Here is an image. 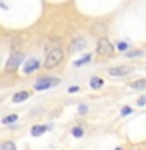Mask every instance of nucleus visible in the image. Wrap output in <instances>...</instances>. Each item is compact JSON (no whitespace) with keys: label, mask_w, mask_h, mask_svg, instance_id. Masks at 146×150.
<instances>
[{"label":"nucleus","mask_w":146,"mask_h":150,"mask_svg":"<svg viewBox=\"0 0 146 150\" xmlns=\"http://www.w3.org/2000/svg\"><path fill=\"white\" fill-rule=\"evenodd\" d=\"M116 150H122V149H121V147H118V149H116Z\"/></svg>","instance_id":"nucleus-24"},{"label":"nucleus","mask_w":146,"mask_h":150,"mask_svg":"<svg viewBox=\"0 0 146 150\" xmlns=\"http://www.w3.org/2000/svg\"><path fill=\"white\" fill-rule=\"evenodd\" d=\"M72 134L75 136V138H82V136H83V130L80 128V127H74V128H72Z\"/></svg>","instance_id":"nucleus-16"},{"label":"nucleus","mask_w":146,"mask_h":150,"mask_svg":"<svg viewBox=\"0 0 146 150\" xmlns=\"http://www.w3.org/2000/svg\"><path fill=\"white\" fill-rule=\"evenodd\" d=\"M89 59H91V55L88 53V55H85L83 58H80L79 61H75V66H83V64H87Z\"/></svg>","instance_id":"nucleus-15"},{"label":"nucleus","mask_w":146,"mask_h":150,"mask_svg":"<svg viewBox=\"0 0 146 150\" xmlns=\"http://www.w3.org/2000/svg\"><path fill=\"white\" fill-rule=\"evenodd\" d=\"M79 91V86H71L69 89H68V92H71V94H72V92H77Z\"/></svg>","instance_id":"nucleus-23"},{"label":"nucleus","mask_w":146,"mask_h":150,"mask_svg":"<svg viewBox=\"0 0 146 150\" xmlns=\"http://www.w3.org/2000/svg\"><path fill=\"white\" fill-rule=\"evenodd\" d=\"M19 47H21V39H19V38H16V39H14V42L11 44V49H13V50H17Z\"/></svg>","instance_id":"nucleus-18"},{"label":"nucleus","mask_w":146,"mask_h":150,"mask_svg":"<svg viewBox=\"0 0 146 150\" xmlns=\"http://www.w3.org/2000/svg\"><path fill=\"white\" fill-rule=\"evenodd\" d=\"M0 150H16V144L13 141H5V142H2Z\"/></svg>","instance_id":"nucleus-13"},{"label":"nucleus","mask_w":146,"mask_h":150,"mask_svg":"<svg viewBox=\"0 0 146 150\" xmlns=\"http://www.w3.org/2000/svg\"><path fill=\"white\" fill-rule=\"evenodd\" d=\"M87 110H88V108L85 106V105H80V106H79V112H80V114H85V112H87Z\"/></svg>","instance_id":"nucleus-22"},{"label":"nucleus","mask_w":146,"mask_h":150,"mask_svg":"<svg viewBox=\"0 0 146 150\" xmlns=\"http://www.w3.org/2000/svg\"><path fill=\"white\" fill-rule=\"evenodd\" d=\"M137 103H138V106H145L146 105V97H140L138 100H137Z\"/></svg>","instance_id":"nucleus-21"},{"label":"nucleus","mask_w":146,"mask_h":150,"mask_svg":"<svg viewBox=\"0 0 146 150\" xmlns=\"http://www.w3.org/2000/svg\"><path fill=\"white\" fill-rule=\"evenodd\" d=\"M63 58H64L63 50H61L60 47H55V49H52L49 53H47L46 61H44V67L46 69H54L63 61Z\"/></svg>","instance_id":"nucleus-1"},{"label":"nucleus","mask_w":146,"mask_h":150,"mask_svg":"<svg viewBox=\"0 0 146 150\" xmlns=\"http://www.w3.org/2000/svg\"><path fill=\"white\" fill-rule=\"evenodd\" d=\"M129 58H134V56H140L141 55V50H132V52H127L126 53Z\"/></svg>","instance_id":"nucleus-17"},{"label":"nucleus","mask_w":146,"mask_h":150,"mask_svg":"<svg viewBox=\"0 0 146 150\" xmlns=\"http://www.w3.org/2000/svg\"><path fill=\"white\" fill-rule=\"evenodd\" d=\"M113 52H115V47H113V44L107 39V38H101V39L97 41L96 53L99 56H105V58H108V56L113 55Z\"/></svg>","instance_id":"nucleus-2"},{"label":"nucleus","mask_w":146,"mask_h":150,"mask_svg":"<svg viewBox=\"0 0 146 150\" xmlns=\"http://www.w3.org/2000/svg\"><path fill=\"white\" fill-rule=\"evenodd\" d=\"M130 88L137 89V91H145V89H146V80L145 78L137 80V81H134V83L130 84Z\"/></svg>","instance_id":"nucleus-11"},{"label":"nucleus","mask_w":146,"mask_h":150,"mask_svg":"<svg viewBox=\"0 0 146 150\" xmlns=\"http://www.w3.org/2000/svg\"><path fill=\"white\" fill-rule=\"evenodd\" d=\"M57 84H60V78H55V77H42V78H39L35 83V89H36V91H46V89L54 88V86H57Z\"/></svg>","instance_id":"nucleus-3"},{"label":"nucleus","mask_w":146,"mask_h":150,"mask_svg":"<svg viewBox=\"0 0 146 150\" xmlns=\"http://www.w3.org/2000/svg\"><path fill=\"white\" fill-rule=\"evenodd\" d=\"M130 72H132V69L127 67V66H118V67H112L108 70V75H112V77H126Z\"/></svg>","instance_id":"nucleus-5"},{"label":"nucleus","mask_w":146,"mask_h":150,"mask_svg":"<svg viewBox=\"0 0 146 150\" xmlns=\"http://www.w3.org/2000/svg\"><path fill=\"white\" fill-rule=\"evenodd\" d=\"M91 33L96 35V36H99V38H104L105 33H107V25L105 23H94L93 28H91Z\"/></svg>","instance_id":"nucleus-7"},{"label":"nucleus","mask_w":146,"mask_h":150,"mask_svg":"<svg viewBox=\"0 0 146 150\" xmlns=\"http://www.w3.org/2000/svg\"><path fill=\"white\" fill-rule=\"evenodd\" d=\"M118 50L126 52L127 50V44H126V42H120V44H118Z\"/></svg>","instance_id":"nucleus-20"},{"label":"nucleus","mask_w":146,"mask_h":150,"mask_svg":"<svg viewBox=\"0 0 146 150\" xmlns=\"http://www.w3.org/2000/svg\"><path fill=\"white\" fill-rule=\"evenodd\" d=\"M22 61H24V55L21 53V52H16V53H13L11 56H9V59L6 61L5 70H6V72H16Z\"/></svg>","instance_id":"nucleus-4"},{"label":"nucleus","mask_w":146,"mask_h":150,"mask_svg":"<svg viewBox=\"0 0 146 150\" xmlns=\"http://www.w3.org/2000/svg\"><path fill=\"white\" fill-rule=\"evenodd\" d=\"M17 120V116L16 114H11V116H5L3 119H2V124H13V122H16Z\"/></svg>","instance_id":"nucleus-14"},{"label":"nucleus","mask_w":146,"mask_h":150,"mask_svg":"<svg viewBox=\"0 0 146 150\" xmlns=\"http://www.w3.org/2000/svg\"><path fill=\"white\" fill-rule=\"evenodd\" d=\"M130 112H132L130 106H124V108H122V110H121V116H129Z\"/></svg>","instance_id":"nucleus-19"},{"label":"nucleus","mask_w":146,"mask_h":150,"mask_svg":"<svg viewBox=\"0 0 146 150\" xmlns=\"http://www.w3.org/2000/svg\"><path fill=\"white\" fill-rule=\"evenodd\" d=\"M85 47H87V41H85L83 38H75V39L71 42L69 50L71 52H80V50H83Z\"/></svg>","instance_id":"nucleus-6"},{"label":"nucleus","mask_w":146,"mask_h":150,"mask_svg":"<svg viewBox=\"0 0 146 150\" xmlns=\"http://www.w3.org/2000/svg\"><path fill=\"white\" fill-rule=\"evenodd\" d=\"M39 67V61L38 59H28L27 63H25V66H24V74H30V72H33L35 69H38Z\"/></svg>","instance_id":"nucleus-8"},{"label":"nucleus","mask_w":146,"mask_h":150,"mask_svg":"<svg viewBox=\"0 0 146 150\" xmlns=\"http://www.w3.org/2000/svg\"><path fill=\"white\" fill-rule=\"evenodd\" d=\"M50 128H52L50 125H47V127H42V125H35V127L31 128L30 133H31V136H35V138H36V136H41L42 133H44V131L50 130Z\"/></svg>","instance_id":"nucleus-9"},{"label":"nucleus","mask_w":146,"mask_h":150,"mask_svg":"<svg viewBox=\"0 0 146 150\" xmlns=\"http://www.w3.org/2000/svg\"><path fill=\"white\" fill-rule=\"evenodd\" d=\"M102 84H104V80L101 77H91V80H89V86L93 89H99Z\"/></svg>","instance_id":"nucleus-12"},{"label":"nucleus","mask_w":146,"mask_h":150,"mask_svg":"<svg viewBox=\"0 0 146 150\" xmlns=\"http://www.w3.org/2000/svg\"><path fill=\"white\" fill-rule=\"evenodd\" d=\"M28 96H30V94H28L27 91L16 92V94L13 96V102H14V103H21V102H24V100H25V98H28Z\"/></svg>","instance_id":"nucleus-10"}]
</instances>
